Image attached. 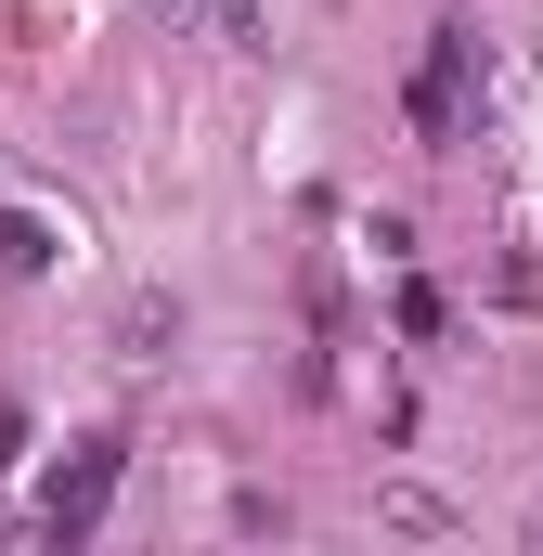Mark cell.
Instances as JSON below:
<instances>
[{
    "label": "cell",
    "mask_w": 543,
    "mask_h": 556,
    "mask_svg": "<svg viewBox=\"0 0 543 556\" xmlns=\"http://www.w3.org/2000/svg\"><path fill=\"white\" fill-rule=\"evenodd\" d=\"M52 260H65V233L39 207H0V273H52Z\"/></svg>",
    "instance_id": "3"
},
{
    "label": "cell",
    "mask_w": 543,
    "mask_h": 556,
    "mask_svg": "<svg viewBox=\"0 0 543 556\" xmlns=\"http://www.w3.org/2000/svg\"><path fill=\"white\" fill-rule=\"evenodd\" d=\"M13 453H26V415H13V402H0V466H13Z\"/></svg>",
    "instance_id": "4"
},
{
    "label": "cell",
    "mask_w": 543,
    "mask_h": 556,
    "mask_svg": "<svg viewBox=\"0 0 543 556\" xmlns=\"http://www.w3.org/2000/svg\"><path fill=\"white\" fill-rule=\"evenodd\" d=\"M142 13H194V0H142Z\"/></svg>",
    "instance_id": "5"
},
{
    "label": "cell",
    "mask_w": 543,
    "mask_h": 556,
    "mask_svg": "<svg viewBox=\"0 0 543 556\" xmlns=\"http://www.w3.org/2000/svg\"><path fill=\"white\" fill-rule=\"evenodd\" d=\"M466 78H479V39H453V26H440V39H427V65H414V130H427V142L466 130Z\"/></svg>",
    "instance_id": "2"
},
{
    "label": "cell",
    "mask_w": 543,
    "mask_h": 556,
    "mask_svg": "<svg viewBox=\"0 0 543 556\" xmlns=\"http://www.w3.org/2000/svg\"><path fill=\"white\" fill-rule=\"evenodd\" d=\"M104 492H117V440H78V453L52 466V492H39V531H52V544H91V531H104Z\"/></svg>",
    "instance_id": "1"
}]
</instances>
